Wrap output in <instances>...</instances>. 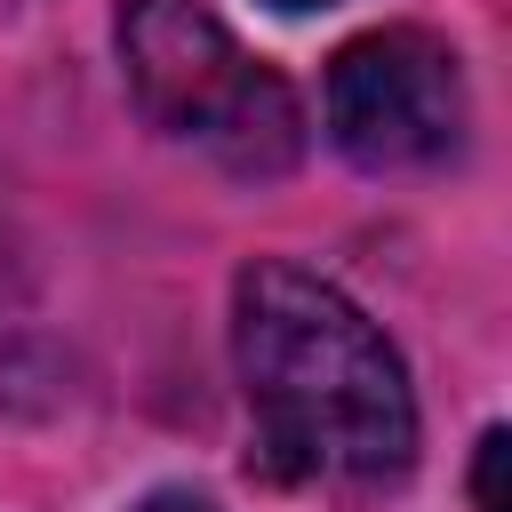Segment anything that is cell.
<instances>
[{
    "mask_svg": "<svg viewBox=\"0 0 512 512\" xmlns=\"http://www.w3.org/2000/svg\"><path fill=\"white\" fill-rule=\"evenodd\" d=\"M232 360L256 448L320 496H384L416 464V392L384 328L320 272L256 256L232 280Z\"/></svg>",
    "mask_w": 512,
    "mask_h": 512,
    "instance_id": "1",
    "label": "cell"
},
{
    "mask_svg": "<svg viewBox=\"0 0 512 512\" xmlns=\"http://www.w3.org/2000/svg\"><path fill=\"white\" fill-rule=\"evenodd\" d=\"M120 64L152 128L208 144L232 176H280L304 144V112L200 0H128Z\"/></svg>",
    "mask_w": 512,
    "mask_h": 512,
    "instance_id": "2",
    "label": "cell"
},
{
    "mask_svg": "<svg viewBox=\"0 0 512 512\" xmlns=\"http://www.w3.org/2000/svg\"><path fill=\"white\" fill-rule=\"evenodd\" d=\"M328 136L352 168H440L464 144V64L416 24L360 32L328 64Z\"/></svg>",
    "mask_w": 512,
    "mask_h": 512,
    "instance_id": "3",
    "label": "cell"
},
{
    "mask_svg": "<svg viewBox=\"0 0 512 512\" xmlns=\"http://www.w3.org/2000/svg\"><path fill=\"white\" fill-rule=\"evenodd\" d=\"M504 456H512L504 424L480 432V456H472V504H480V512H504Z\"/></svg>",
    "mask_w": 512,
    "mask_h": 512,
    "instance_id": "4",
    "label": "cell"
},
{
    "mask_svg": "<svg viewBox=\"0 0 512 512\" xmlns=\"http://www.w3.org/2000/svg\"><path fill=\"white\" fill-rule=\"evenodd\" d=\"M136 512H216L208 496H192V488H160V496H144Z\"/></svg>",
    "mask_w": 512,
    "mask_h": 512,
    "instance_id": "5",
    "label": "cell"
},
{
    "mask_svg": "<svg viewBox=\"0 0 512 512\" xmlns=\"http://www.w3.org/2000/svg\"><path fill=\"white\" fill-rule=\"evenodd\" d=\"M272 8H288V16H304V8H336V0H272Z\"/></svg>",
    "mask_w": 512,
    "mask_h": 512,
    "instance_id": "6",
    "label": "cell"
}]
</instances>
